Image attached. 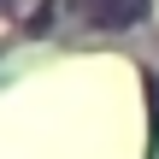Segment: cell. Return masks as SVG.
Listing matches in <instances>:
<instances>
[{
  "mask_svg": "<svg viewBox=\"0 0 159 159\" xmlns=\"http://www.w3.org/2000/svg\"><path fill=\"white\" fill-rule=\"evenodd\" d=\"M83 6L100 30H130L136 18H148V0H83Z\"/></svg>",
  "mask_w": 159,
  "mask_h": 159,
  "instance_id": "6da1fadb",
  "label": "cell"
},
{
  "mask_svg": "<svg viewBox=\"0 0 159 159\" xmlns=\"http://www.w3.org/2000/svg\"><path fill=\"white\" fill-rule=\"evenodd\" d=\"M6 6H12V0H0V12H6Z\"/></svg>",
  "mask_w": 159,
  "mask_h": 159,
  "instance_id": "7a4b0ae2",
  "label": "cell"
}]
</instances>
